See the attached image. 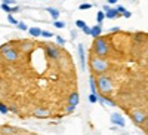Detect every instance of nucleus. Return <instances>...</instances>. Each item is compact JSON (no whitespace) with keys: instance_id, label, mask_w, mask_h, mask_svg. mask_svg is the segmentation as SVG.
<instances>
[{"instance_id":"nucleus-1","label":"nucleus","mask_w":148,"mask_h":135,"mask_svg":"<svg viewBox=\"0 0 148 135\" xmlns=\"http://www.w3.org/2000/svg\"><path fill=\"white\" fill-rule=\"evenodd\" d=\"M92 51H93V54L98 55V56H105V55L110 52V46H108L107 40L102 39L101 36H99V37H96V39H95Z\"/></svg>"},{"instance_id":"nucleus-2","label":"nucleus","mask_w":148,"mask_h":135,"mask_svg":"<svg viewBox=\"0 0 148 135\" xmlns=\"http://www.w3.org/2000/svg\"><path fill=\"white\" fill-rule=\"evenodd\" d=\"M90 68L95 71V73H98V74H102L104 71H107V68H108V63L105 59H102V58H99L96 55V58H95V54H93V56L90 58Z\"/></svg>"},{"instance_id":"nucleus-3","label":"nucleus","mask_w":148,"mask_h":135,"mask_svg":"<svg viewBox=\"0 0 148 135\" xmlns=\"http://www.w3.org/2000/svg\"><path fill=\"white\" fill-rule=\"evenodd\" d=\"M96 86H98V91L102 95H105V94L111 92V89H113V82L107 76H99L96 79Z\"/></svg>"},{"instance_id":"nucleus-4","label":"nucleus","mask_w":148,"mask_h":135,"mask_svg":"<svg viewBox=\"0 0 148 135\" xmlns=\"http://www.w3.org/2000/svg\"><path fill=\"white\" fill-rule=\"evenodd\" d=\"M130 117H132V120H133V123H135V125H138V126H142V125L145 123V120L148 119V117H147V114H145L144 112H141V110L132 112Z\"/></svg>"},{"instance_id":"nucleus-5","label":"nucleus","mask_w":148,"mask_h":135,"mask_svg":"<svg viewBox=\"0 0 148 135\" xmlns=\"http://www.w3.org/2000/svg\"><path fill=\"white\" fill-rule=\"evenodd\" d=\"M2 54H3V58H5L6 61H9V63H15V61L18 59V52L15 51L14 48H10V46L6 48Z\"/></svg>"},{"instance_id":"nucleus-6","label":"nucleus","mask_w":148,"mask_h":135,"mask_svg":"<svg viewBox=\"0 0 148 135\" xmlns=\"http://www.w3.org/2000/svg\"><path fill=\"white\" fill-rule=\"evenodd\" d=\"M111 122L116 125V126H120V128H125L126 126V122H125V119L121 117V114H119V113H114V114H111Z\"/></svg>"},{"instance_id":"nucleus-7","label":"nucleus","mask_w":148,"mask_h":135,"mask_svg":"<svg viewBox=\"0 0 148 135\" xmlns=\"http://www.w3.org/2000/svg\"><path fill=\"white\" fill-rule=\"evenodd\" d=\"M46 55H47V58H51V59H58L59 58V51L56 48H53V46H47L46 48Z\"/></svg>"},{"instance_id":"nucleus-8","label":"nucleus","mask_w":148,"mask_h":135,"mask_svg":"<svg viewBox=\"0 0 148 135\" xmlns=\"http://www.w3.org/2000/svg\"><path fill=\"white\" fill-rule=\"evenodd\" d=\"M77 52H79V58H80V67H82V70H84L86 58H84V48H83V45H77Z\"/></svg>"},{"instance_id":"nucleus-9","label":"nucleus","mask_w":148,"mask_h":135,"mask_svg":"<svg viewBox=\"0 0 148 135\" xmlns=\"http://www.w3.org/2000/svg\"><path fill=\"white\" fill-rule=\"evenodd\" d=\"M80 101V96H79V92H71L68 95V104H73V105H77Z\"/></svg>"},{"instance_id":"nucleus-10","label":"nucleus","mask_w":148,"mask_h":135,"mask_svg":"<svg viewBox=\"0 0 148 135\" xmlns=\"http://www.w3.org/2000/svg\"><path fill=\"white\" fill-rule=\"evenodd\" d=\"M101 33H102V30H101V24H96V25H93V27L90 28V36H92L93 39L99 37Z\"/></svg>"},{"instance_id":"nucleus-11","label":"nucleus","mask_w":148,"mask_h":135,"mask_svg":"<svg viewBox=\"0 0 148 135\" xmlns=\"http://www.w3.org/2000/svg\"><path fill=\"white\" fill-rule=\"evenodd\" d=\"M105 17L108 18V19H114V18H117V17H120V14H119V10L117 9H108L107 12H105Z\"/></svg>"},{"instance_id":"nucleus-12","label":"nucleus","mask_w":148,"mask_h":135,"mask_svg":"<svg viewBox=\"0 0 148 135\" xmlns=\"http://www.w3.org/2000/svg\"><path fill=\"white\" fill-rule=\"evenodd\" d=\"M46 10H47V14L51 15L53 19H58V18H59V10H58V9H55V8H47Z\"/></svg>"},{"instance_id":"nucleus-13","label":"nucleus","mask_w":148,"mask_h":135,"mask_svg":"<svg viewBox=\"0 0 148 135\" xmlns=\"http://www.w3.org/2000/svg\"><path fill=\"white\" fill-rule=\"evenodd\" d=\"M98 103H101V104H108V105H116V103L113 101V100H110V98H105L104 95H101L99 96V100H98Z\"/></svg>"},{"instance_id":"nucleus-14","label":"nucleus","mask_w":148,"mask_h":135,"mask_svg":"<svg viewBox=\"0 0 148 135\" xmlns=\"http://www.w3.org/2000/svg\"><path fill=\"white\" fill-rule=\"evenodd\" d=\"M28 33L33 36V37H39V36H42V30L39 27H31L28 28Z\"/></svg>"},{"instance_id":"nucleus-15","label":"nucleus","mask_w":148,"mask_h":135,"mask_svg":"<svg viewBox=\"0 0 148 135\" xmlns=\"http://www.w3.org/2000/svg\"><path fill=\"white\" fill-rule=\"evenodd\" d=\"M95 82H96L95 77L90 76V79H89V85H90V91H92V94H98V86H96V83H95Z\"/></svg>"},{"instance_id":"nucleus-16","label":"nucleus","mask_w":148,"mask_h":135,"mask_svg":"<svg viewBox=\"0 0 148 135\" xmlns=\"http://www.w3.org/2000/svg\"><path fill=\"white\" fill-rule=\"evenodd\" d=\"M34 114H36V117H43V116H47L49 112H47L46 108H37L36 112H34Z\"/></svg>"},{"instance_id":"nucleus-17","label":"nucleus","mask_w":148,"mask_h":135,"mask_svg":"<svg viewBox=\"0 0 148 135\" xmlns=\"http://www.w3.org/2000/svg\"><path fill=\"white\" fill-rule=\"evenodd\" d=\"M107 17H105V12H98L96 14V22L98 24H102V21L105 19Z\"/></svg>"},{"instance_id":"nucleus-18","label":"nucleus","mask_w":148,"mask_h":135,"mask_svg":"<svg viewBox=\"0 0 148 135\" xmlns=\"http://www.w3.org/2000/svg\"><path fill=\"white\" fill-rule=\"evenodd\" d=\"M0 8H2L5 12H6V14H12V6L10 5H6V3H2V6H0Z\"/></svg>"},{"instance_id":"nucleus-19","label":"nucleus","mask_w":148,"mask_h":135,"mask_svg":"<svg viewBox=\"0 0 148 135\" xmlns=\"http://www.w3.org/2000/svg\"><path fill=\"white\" fill-rule=\"evenodd\" d=\"M98 100H99V96H98L96 94H90V95H89V101H90L92 104L98 103Z\"/></svg>"},{"instance_id":"nucleus-20","label":"nucleus","mask_w":148,"mask_h":135,"mask_svg":"<svg viewBox=\"0 0 148 135\" xmlns=\"http://www.w3.org/2000/svg\"><path fill=\"white\" fill-rule=\"evenodd\" d=\"M8 112H9V108L6 107V104L0 103V113H2V114H8Z\"/></svg>"},{"instance_id":"nucleus-21","label":"nucleus","mask_w":148,"mask_h":135,"mask_svg":"<svg viewBox=\"0 0 148 135\" xmlns=\"http://www.w3.org/2000/svg\"><path fill=\"white\" fill-rule=\"evenodd\" d=\"M76 25H77L79 28H82V30H83L84 27H88V25H86V22L82 21V19H77V21H76Z\"/></svg>"},{"instance_id":"nucleus-22","label":"nucleus","mask_w":148,"mask_h":135,"mask_svg":"<svg viewBox=\"0 0 148 135\" xmlns=\"http://www.w3.org/2000/svg\"><path fill=\"white\" fill-rule=\"evenodd\" d=\"M8 21H9L10 24H15V25H18V21L12 17V14H8Z\"/></svg>"},{"instance_id":"nucleus-23","label":"nucleus","mask_w":148,"mask_h":135,"mask_svg":"<svg viewBox=\"0 0 148 135\" xmlns=\"http://www.w3.org/2000/svg\"><path fill=\"white\" fill-rule=\"evenodd\" d=\"M42 36L46 37V39H51V37H53V33H51V31H42Z\"/></svg>"},{"instance_id":"nucleus-24","label":"nucleus","mask_w":148,"mask_h":135,"mask_svg":"<svg viewBox=\"0 0 148 135\" xmlns=\"http://www.w3.org/2000/svg\"><path fill=\"white\" fill-rule=\"evenodd\" d=\"M53 25H55L56 28H64V27H65V22H61V21H56V22H53Z\"/></svg>"},{"instance_id":"nucleus-25","label":"nucleus","mask_w":148,"mask_h":135,"mask_svg":"<svg viewBox=\"0 0 148 135\" xmlns=\"http://www.w3.org/2000/svg\"><path fill=\"white\" fill-rule=\"evenodd\" d=\"M56 42H58V45H61V46H64V45H65V40L61 37V36H56Z\"/></svg>"},{"instance_id":"nucleus-26","label":"nucleus","mask_w":148,"mask_h":135,"mask_svg":"<svg viewBox=\"0 0 148 135\" xmlns=\"http://www.w3.org/2000/svg\"><path fill=\"white\" fill-rule=\"evenodd\" d=\"M92 6H93V5H90V3H82V5H80V9H82V10H83V9H90Z\"/></svg>"},{"instance_id":"nucleus-27","label":"nucleus","mask_w":148,"mask_h":135,"mask_svg":"<svg viewBox=\"0 0 148 135\" xmlns=\"http://www.w3.org/2000/svg\"><path fill=\"white\" fill-rule=\"evenodd\" d=\"M18 28H19V30H22V31L28 30V28H27V25H25V24H24V22H18Z\"/></svg>"},{"instance_id":"nucleus-28","label":"nucleus","mask_w":148,"mask_h":135,"mask_svg":"<svg viewBox=\"0 0 148 135\" xmlns=\"http://www.w3.org/2000/svg\"><path fill=\"white\" fill-rule=\"evenodd\" d=\"M116 9L119 10V14H120V15H123V14H125V12H126V9H125V6H117Z\"/></svg>"},{"instance_id":"nucleus-29","label":"nucleus","mask_w":148,"mask_h":135,"mask_svg":"<svg viewBox=\"0 0 148 135\" xmlns=\"http://www.w3.org/2000/svg\"><path fill=\"white\" fill-rule=\"evenodd\" d=\"M74 110H76V105H73V104H70V105L67 107V113H73Z\"/></svg>"},{"instance_id":"nucleus-30","label":"nucleus","mask_w":148,"mask_h":135,"mask_svg":"<svg viewBox=\"0 0 148 135\" xmlns=\"http://www.w3.org/2000/svg\"><path fill=\"white\" fill-rule=\"evenodd\" d=\"M135 39H136L138 42H142L144 40V36H141V33H138L136 36H135Z\"/></svg>"},{"instance_id":"nucleus-31","label":"nucleus","mask_w":148,"mask_h":135,"mask_svg":"<svg viewBox=\"0 0 148 135\" xmlns=\"http://www.w3.org/2000/svg\"><path fill=\"white\" fill-rule=\"evenodd\" d=\"M16 12H19V8L18 6H12V14H16Z\"/></svg>"},{"instance_id":"nucleus-32","label":"nucleus","mask_w":148,"mask_h":135,"mask_svg":"<svg viewBox=\"0 0 148 135\" xmlns=\"http://www.w3.org/2000/svg\"><path fill=\"white\" fill-rule=\"evenodd\" d=\"M3 3H6V5H15L14 0H3Z\"/></svg>"},{"instance_id":"nucleus-33","label":"nucleus","mask_w":148,"mask_h":135,"mask_svg":"<svg viewBox=\"0 0 148 135\" xmlns=\"http://www.w3.org/2000/svg\"><path fill=\"white\" fill-rule=\"evenodd\" d=\"M83 31H84V34H89V36H90V28H89V27H84Z\"/></svg>"},{"instance_id":"nucleus-34","label":"nucleus","mask_w":148,"mask_h":135,"mask_svg":"<svg viewBox=\"0 0 148 135\" xmlns=\"http://www.w3.org/2000/svg\"><path fill=\"white\" fill-rule=\"evenodd\" d=\"M123 17H125V18H130V17H132V14H130V12H127V10H126L125 14H123Z\"/></svg>"},{"instance_id":"nucleus-35","label":"nucleus","mask_w":148,"mask_h":135,"mask_svg":"<svg viewBox=\"0 0 148 135\" xmlns=\"http://www.w3.org/2000/svg\"><path fill=\"white\" fill-rule=\"evenodd\" d=\"M117 31H120V27H113L111 28V33H117Z\"/></svg>"},{"instance_id":"nucleus-36","label":"nucleus","mask_w":148,"mask_h":135,"mask_svg":"<svg viewBox=\"0 0 148 135\" xmlns=\"http://www.w3.org/2000/svg\"><path fill=\"white\" fill-rule=\"evenodd\" d=\"M117 2H119V0H108V3H110V5H116Z\"/></svg>"},{"instance_id":"nucleus-37","label":"nucleus","mask_w":148,"mask_h":135,"mask_svg":"<svg viewBox=\"0 0 148 135\" xmlns=\"http://www.w3.org/2000/svg\"><path fill=\"white\" fill-rule=\"evenodd\" d=\"M144 126H145V129H148V119L145 120V123H144Z\"/></svg>"}]
</instances>
